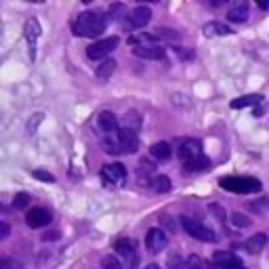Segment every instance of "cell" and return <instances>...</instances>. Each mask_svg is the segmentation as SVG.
Segmentation results:
<instances>
[{
    "label": "cell",
    "mask_w": 269,
    "mask_h": 269,
    "mask_svg": "<svg viewBox=\"0 0 269 269\" xmlns=\"http://www.w3.org/2000/svg\"><path fill=\"white\" fill-rule=\"evenodd\" d=\"M9 231H11V227H9V223H0V240H5V238H9Z\"/></svg>",
    "instance_id": "40"
},
{
    "label": "cell",
    "mask_w": 269,
    "mask_h": 269,
    "mask_svg": "<svg viewBox=\"0 0 269 269\" xmlns=\"http://www.w3.org/2000/svg\"><path fill=\"white\" fill-rule=\"evenodd\" d=\"M97 124L105 135H112V133L118 131V118H116L112 112H101L99 118H97Z\"/></svg>",
    "instance_id": "13"
},
{
    "label": "cell",
    "mask_w": 269,
    "mask_h": 269,
    "mask_svg": "<svg viewBox=\"0 0 269 269\" xmlns=\"http://www.w3.org/2000/svg\"><path fill=\"white\" fill-rule=\"evenodd\" d=\"M118 137H120L122 156H126V154H135V151L139 149V139H137L135 133H128V131H124V128H120V131H118Z\"/></svg>",
    "instance_id": "12"
},
{
    "label": "cell",
    "mask_w": 269,
    "mask_h": 269,
    "mask_svg": "<svg viewBox=\"0 0 269 269\" xmlns=\"http://www.w3.org/2000/svg\"><path fill=\"white\" fill-rule=\"evenodd\" d=\"M135 55L143 57V59H162L164 57V49L160 44H151V46H135Z\"/></svg>",
    "instance_id": "16"
},
{
    "label": "cell",
    "mask_w": 269,
    "mask_h": 269,
    "mask_svg": "<svg viewBox=\"0 0 269 269\" xmlns=\"http://www.w3.org/2000/svg\"><path fill=\"white\" fill-rule=\"evenodd\" d=\"M166 244H168V238H166V233L162 231L160 227H151L147 233H145V246L151 254H158L166 248Z\"/></svg>",
    "instance_id": "7"
},
{
    "label": "cell",
    "mask_w": 269,
    "mask_h": 269,
    "mask_svg": "<svg viewBox=\"0 0 269 269\" xmlns=\"http://www.w3.org/2000/svg\"><path fill=\"white\" fill-rule=\"evenodd\" d=\"M101 147L105 149V154L120 156V154H122V147H120V137H118V131L112 133V135H105V137H103V141H101Z\"/></svg>",
    "instance_id": "15"
},
{
    "label": "cell",
    "mask_w": 269,
    "mask_h": 269,
    "mask_svg": "<svg viewBox=\"0 0 269 269\" xmlns=\"http://www.w3.org/2000/svg\"><path fill=\"white\" fill-rule=\"evenodd\" d=\"M40 38V23L36 17H30L26 21V40H28V49H30V59H36V42Z\"/></svg>",
    "instance_id": "8"
},
{
    "label": "cell",
    "mask_w": 269,
    "mask_h": 269,
    "mask_svg": "<svg viewBox=\"0 0 269 269\" xmlns=\"http://www.w3.org/2000/svg\"><path fill=\"white\" fill-rule=\"evenodd\" d=\"M110 15L103 13V11H84L72 21V32L74 36H101L103 30L108 28Z\"/></svg>",
    "instance_id": "1"
},
{
    "label": "cell",
    "mask_w": 269,
    "mask_h": 269,
    "mask_svg": "<svg viewBox=\"0 0 269 269\" xmlns=\"http://www.w3.org/2000/svg\"><path fill=\"white\" fill-rule=\"evenodd\" d=\"M238 261H240V256L231 254V252H227V250L215 252V263H217L221 269H225V267H229V265H233V263H238Z\"/></svg>",
    "instance_id": "24"
},
{
    "label": "cell",
    "mask_w": 269,
    "mask_h": 269,
    "mask_svg": "<svg viewBox=\"0 0 269 269\" xmlns=\"http://www.w3.org/2000/svg\"><path fill=\"white\" fill-rule=\"evenodd\" d=\"M40 120H42V114H36V116H32V118H30V122H28V133L36 131V126L40 124Z\"/></svg>",
    "instance_id": "37"
},
{
    "label": "cell",
    "mask_w": 269,
    "mask_h": 269,
    "mask_svg": "<svg viewBox=\"0 0 269 269\" xmlns=\"http://www.w3.org/2000/svg\"><path fill=\"white\" fill-rule=\"evenodd\" d=\"M221 187L231 194H256L261 192V181L254 177H223Z\"/></svg>",
    "instance_id": "2"
},
{
    "label": "cell",
    "mask_w": 269,
    "mask_h": 269,
    "mask_svg": "<svg viewBox=\"0 0 269 269\" xmlns=\"http://www.w3.org/2000/svg\"><path fill=\"white\" fill-rule=\"evenodd\" d=\"M26 223L30 227H34V229L44 227V225L51 223V213L46 208H32L30 213L26 215Z\"/></svg>",
    "instance_id": "11"
},
{
    "label": "cell",
    "mask_w": 269,
    "mask_h": 269,
    "mask_svg": "<svg viewBox=\"0 0 269 269\" xmlns=\"http://www.w3.org/2000/svg\"><path fill=\"white\" fill-rule=\"evenodd\" d=\"M145 269H160V267H158V265H147Z\"/></svg>",
    "instance_id": "43"
},
{
    "label": "cell",
    "mask_w": 269,
    "mask_h": 269,
    "mask_svg": "<svg viewBox=\"0 0 269 269\" xmlns=\"http://www.w3.org/2000/svg\"><path fill=\"white\" fill-rule=\"evenodd\" d=\"M149 154H151V158L154 160H160V162H164V160H168L170 158V145L166 143V141H160V143H154L149 147Z\"/></svg>",
    "instance_id": "20"
},
{
    "label": "cell",
    "mask_w": 269,
    "mask_h": 269,
    "mask_svg": "<svg viewBox=\"0 0 269 269\" xmlns=\"http://www.w3.org/2000/svg\"><path fill=\"white\" fill-rule=\"evenodd\" d=\"M114 250L118 252L120 259L126 261L128 269H135L139 259H137V242H133L131 238H118L114 242Z\"/></svg>",
    "instance_id": "5"
},
{
    "label": "cell",
    "mask_w": 269,
    "mask_h": 269,
    "mask_svg": "<svg viewBox=\"0 0 269 269\" xmlns=\"http://www.w3.org/2000/svg\"><path fill=\"white\" fill-rule=\"evenodd\" d=\"M208 210H210V213H213L219 221H225V208H223V206H219V204L213 202V204H208Z\"/></svg>",
    "instance_id": "34"
},
{
    "label": "cell",
    "mask_w": 269,
    "mask_h": 269,
    "mask_svg": "<svg viewBox=\"0 0 269 269\" xmlns=\"http://www.w3.org/2000/svg\"><path fill=\"white\" fill-rule=\"evenodd\" d=\"M101 181L103 185L108 187H120L126 183V168L124 164H118V162H114V164H105L101 168Z\"/></svg>",
    "instance_id": "6"
},
{
    "label": "cell",
    "mask_w": 269,
    "mask_h": 269,
    "mask_svg": "<svg viewBox=\"0 0 269 269\" xmlns=\"http://www.w3.org/2000/svg\"><path fill=\"white\" fill-rule=\"evenodd\" d=\"M208 166H210V160L204 154L190 160V162H183V170L185 172H200V170H206Z\"/></svg>",
    "instance_id": "19"
},
{
    "label": "cell",
    "mask_w": 269,
    "mask_h": 269,
    "mask_svg": "<svg viewBox=\"0 0 269 269\" xmlns=\"http://www.w3.org/2000/svg\"><path fill=\"white\" fill-rule=\"evenodd\" d=\"M149 183H151V187H154L158 194H168L172 190V183H170V179L166 177V174H156V177L151 179Z\"/></svg>",
    "instance_id": "23"
},
{
    "label": "cell",
    "mask_w": 269,
    "mask_h": 269,
    "mask_svg": "<svg viewBox=\"0 0 269 269\" xmlns=\"http://www.w3.org/2000/svg\"><path fill=\"white\" fill-rule=\"evenodd\" d=\"M101 267H103V269H124L122 263H120V256H118V254H108V256H103Z\"/></svg>",
    "instance_id": "27"
},
{
    "label": "cell",
    "mask_w": 269,
    "mask_h": 269,
    "mask_svg": "<svg viewBox=\"0 0 269 269\" xmlns=\"http://www.w3.org/2000/svg\"><path fill=\"white\" fill-rule=\"evenodd\" d=\"M168 267H170V269H190V267H187V261H185V259H179L177 254H174L172 259L168 261Z\"/></svg>",
    "instance_id": "36"
},
{
    "label": "cell",
    "mask_w": 269,
    "mask_h": 269,
    "mask_svg": "<svg viewBox=\"0 0 269 269\" xmlns=\"http://www.w3.org/2000/svg\"><path fill=\"white\" fill-rule=\"evenodd\" d=\"M256 5H259V9H263V11L269 9V3H267V0H256Z\"/></svg>",
    "instance_id": "42"
},
{
    "label": "cell",
    "mask_w": 269,
    "mask_h": 269,
    "mask_svg": "<svg viewBox=\"0 0 269 269\" xmlns=\"http://www.w3.org/2000/svg\"><path fill=\"white\" fill-rule=\"evenodd\" d=\"M187 267L190 269H206V263L198 254H190L187 256Z\"/></svg>",
    "instance_id": "31"
},
{
    "label": "cell",
    "mask_w": 269,
    "mask_h": 269,
    "mask_svg": "<svg viewBox=\"0 0 269 269\" xmlns=\"http://www.w3.org/2000/svg\"><path fill=\"white\" fill-rule=\"evenodd\" d=\"M42 240H44V242H55V240H59V231H49V233H44Z\"/></svg>",
    "instance_id": "39"
},
{
    "label": "cell",
    "mask_w": 269,
    "mask_h": 269,
    "mask_svg": "<svg viewBox=\"0 0 269 269\" xmlns=\"http://www.w3.org/2000/svg\"><path fill=\"white\" fill-rule=\"evenodd\" d=\"M156 34L160 38H164V40H170V42H174V40H179V34L174 32V30H166V28H158L156 30Z\"/></svg>",
    "instance_id": "30"
},
{
    "label": "cell",
    "mask_w": 269,
    "mask_h": 269,
    "mask_svg": "<svg viewBox=\"0 0 269 269\" xmlns=\"http://www.w3.org/2000/svg\"><path fill=\"white\" fill-rule=\"evenodd\" d=\"M261 101H263V95H244V97L233 99L229 105H231V110H242V108H248V105H256V103H261Z\"/></svg>",
    "instance_id": "22"
},
{
    "label": "cell",
    "mask_w": 269,
    "mask_h": 269,
    "mask_svg": "<svg viewBox=\"0 0 269 269\" xmlns=\"http://www.w3.org/2000/svg\"><path fill=\"white\" fill-rule=\"evenodd\" d=\"M118 36H108V38H101V40H95L93 44H88L86 49V55L88 59H108V55L114 53V49L118 46Z\"/></svg>",
    "instance_id": "4"
},
{
    "label": "cell",
    "mask_w": 269,
    "mask_h": 269,
    "mask_svg": "<svg viewBox=\"0 0 269 269\" xmlns=\"http://www.w3.org/2000/svg\"><path fill=\"white\" fill-rule=\"evenodd\" d=\"M131 46H151V44H160L156 36H151V34H137V36H131L128 38Z\"/></svg>",
    "instance_id": "25"
},
{
    "label": "cell",
    "mask_w": 269,
    "mask_h": 269,
    "mask_svg": "<svg viewBox=\"0 0 269 269\" xmlns=\"http://www.w3.org/2000/svg\"><path fill=\"white\" fill-rule=\"evenodd\" d=\"M227 19L231 23H244L248 19V3H238L236 7H231L227 13Z\"/></svg>",
    "instance_id": "17"
},
{
    "label": "cell",
    "mask_w": 269,
    "mask_h": 269,
    "mask_svg": "<svg viewBox=\"0 0 269 269\" xmlns=\"http://www.w3.org/2000/svg\"><path fill=\"white\" fill-rule=\"evenodd\" d=\"M250 208L254 210V213H269V198H263V200L252 202Z\"/></svg>",
    "instance_id": "33"
},
{
    "label": "cell",
    "mask_w": 269,
    "mask_h": 269,
    "mask_svg": "<svg viewBox=\"0 0 269 269\" xmlns=\"http://www.w3.org/2000/svg\"><path fill=\"white\" fill-rule=\"evenodd\" d=\"M139 166H141V174H149V177H151V172L156 170V166L149 164L147 160H141V164H139Z\"/></svg>",
    "instance_id": "38"
},
{
    "label": "cell",
    "mask_w": 269,
    "mask_h": 269,
    "mask_svg": "<svg viewBox=\"0 0 269 269\" xmlns=\"http://www.w3.org/2000/svg\"><path fill=\"white\" fill-rule=\"evenodd\" d=\"M122 128L128 133H139V128H141V116H139L137 112H126L124 114V118H122Z\"/></svg>",
    "instance_id": "18"
},
{
    "label": "cell",
    "mask_w": 269,
    "mask_h": 269,
    "mask_svg": "<svg viewBox=\"0 0 269 269\" xmlns=\"http://www.w3.org/2000/svg\"><path fill=\"white\" fill-rule=\"evenodd\" d=\"M116 67H118V63H116L114 59H110V57L108 59H103L99 63V67H97V78H110Z\"/></svg>",
    "instance_id": "26"
},
{
    "label": "cell",
    "mask_w": 269,
    "mask_h": 269,
    "mask_svg": "<svg viewBox=\"0 0 269 269\" xmlns=\"http://www.w3.org/2000/svg\"><path fill=\"white\" fill-rule=\"evenodd\" d=\"M225 269H248V267H244L242 261H238V263H233V265H229V267H225Z\"/></svg>",
    "instance_id": "41"
},
{
    "label": "cell",
    "mask_w": 269,
    "mask_h": 269,
    "mask_svg": "<svg viewBox=\"0 0 269 269\" xmlns=\"http://www.w3.org/2000/svg\"><path fill=\"white\" fill-rule=\"evenodd\" d=\"M265 244H267V236L265 233H254L252 238H248V242L244 244V248H246L248 252L256 254V252H261L265 248Z\"/></svg>",
    "instance_id": "21"
},
{
    "label": "cell",
    "mask_w": 269,
    "mask_h": 269,
    "mask_svg": "<svg viewBox=\"0 0 269 269\" xmlns=\"http://www.w3.org/2000/svg\"><path fill=\"white\" fill-rule=\"evenodd\" d=\"M179 156L183 162H190L198 156H202V141H198V139H185L179 145Z\"/></svg>",
    "instance_id": "9"
},
{
    "label": "cell",
    "mask_w": 269,
    "mask_h": 269,
    "mask_svg": "<svg viewBox=\"0 0 269 269\" xmlns=\"http://www.w3.org/2000/svg\"><path fill=\"white\" fill-rule=\"evenodd\" d=\"M32 177L38 179V181H44V183H53L55 181V174L46 172V170H32Z\"/></svg>",
    "instance_id": "32"
},
{
    "label": "cell",
    "mask_w": 269,
    "mask_h": 269,
    "mask_svg": "<svg viewBox=\"0 0 269 269\" xmlns=\"http://www.w3.org/2000/svg\"><path fill=\"white\" fill-rule=\"evenodd\" d=\"M0 269H26V267L15 259H3L0 261Z\"/></svg>",
    "instance_id": "35"
},
{
    "label": "cell",
    "mask_w": 269,
    "mask_h": 269,
    "mask_svg": "<svg viewBox=\"0 0 269 269\" xmlns=\"http://www.w3.org/2000/svg\"><path fill=\"white\" fill-rule=\"evenodd\" d=\"M32 200H30V196L28 194H17L15 198H13V208H17V210H23V208H28V204H30Z\"/></svg>",
    "instance_id": "29"
},
{
    "label": "cell",
    "mask_w": 269,
    "mask_h": 269,
    "mask_svg": "<svg viewBox=\"0 0 269 269\" xmlns=\"http://www.w3.org/2000/svg\"><path fill=\"white\" fill-rule=\"evenodd\" d=\"M231 34V28L223 21H210L204 26V36L208 38H217V36H229Z\"/></svg>",
    "instance_id": "14"
},
{
    "label": "cell",
    "mask_w": 269,
    "mask_h": 269,
    "mask_svg": "<svg viewBox=\"0 0 269 269\" xmlns=\"http://www.w3.org/2000/svg\"><path fill=\"white\" fill-rule=\"evenodd\" d=\"M181 227L185 229V233H190L194 240L200 242H217V233L213 229H208L206 225H202L200 221H194L190 217H181Z\"/></svg>",
    "instance_id": "3"
},
{
    "label": "cell",
    "mask_w": 269,
    "mask_h": 269,
    "mask_svg": "<svg viewBox=\"0 0 269 269\" xmlns=\"http://www.w3.org/2000/svg\"><path fill=\"white\" fill-rule=\"evenodd\" d=\"M231 225L238 227V229H244V227L250 225V219L246 215H242V213H233L231 215Z\"/></svg>",
    "instance_id": "28"
},
{
    "label": "cell",
    "mask_w": 269,
    "mask_h": 269,
    "mask_svg": "<svg viewBox=\"0 0 269 269\" xmlns=\"http://www.w3.org/2000/svg\"><path fill=\"white\" fill-rule=\"evenodd\" d=\"M151 19V11L147 7H135L131 13H128V28H145Z\"/></svg>",
    "instance_id": "10"
}]
</instances>
